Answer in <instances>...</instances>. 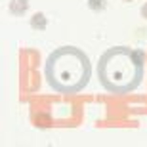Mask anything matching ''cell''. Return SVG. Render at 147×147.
Masks as SVG:
<instances>
[{"mask_svg": "<svg viewBox=\"0 0 147 147\" xmlns=\"http://www.w3.org/2000/svg\"><path fill=\"white\" fill-rule=\"evenodd\" d=\"M101 86L111 94H128L140 86L143 78V54L126 46L109 48L98 61Z\"/></svg>", "mask_w": 147, "mask_h": 147, "instance_id": "1", "label": "cell"}, {"mask_svg": "<svg viewBox=\"0 0 147 147\" xmlns=\"http://www.w3.org/2000/svg\"><path fill=\"white\" fill-rule=\"evenodd\" d=\"M90 61L82 50L61 46L46 59V80L59 94H76L90 80Z\"/></svg>", "mask_w": 147, "mask_h": 147, "instance_id": "2", "label": "cell"}, {"mask_svg": "<svg viewBox=\"0 0 147 147\" xmlns=\"http://www.w3.org/2000/svg\"><path fill=\"white\" fill-rule=\"evenodd\" d=\"M29 10V0H11L10 2V11L13 16H23Z\"/></svg>", "mask_w": 147, "mask_h": 147, "instance_id": "3", "label": "cell"}, {"mask_svg": "<svg viewBox=\"0 0 147 147\" xmlns=\"http://www.w3.org/2000/svg\"><path fill=\"white\" fill-rule=\"evenodd\" d=\"M31 27H33V29H36V31H44V29L48 27V17L44 16L42 11L34 13V16L31 17Z\"/></svg>", "mask_w": 147, "mask_h": 147, "instance_id": "4", "label": "cell"}, {"mask_svg": "<svg viewBox=\"0 0 147 147\" xmlns=\"http://www.w3.org/2000/svg\"><path fill=\"white\" fill-rule=\"evenodd\" d=\"M107 6V0H88V8L92 11H103Z\"/></svg>", "mask_w": 147, "mask_h": 147, "instance_id": "5", "label": "cell"}, {"mask_svg": "<svg viewBox=\"0 0 147 147\" xmlns=\"http://www.w3.org/2000/svg\"><path fill=\"white\" fill-rule=\"evenodd\" d=\"M142 16H143V17H145V19H147V2H145V4H143V8H142Z\"/></svg>", "mask_w": 147, "mask_h": 147, "instance_id": "6", "label": "cell"}, {"mask_svg": "<svg viewBox=\"0 0 147 147\" xmlns=\"http://www.w3.org/2000/svg\"><path fill=\"white\" fill-rule=\"evenodd\" d=\"M124 2H132V0H124Z\"/></svg>", "mask_w": 147, "mask_h": 147, "instance_id": "7", "label": "cell"}]
</instances>
